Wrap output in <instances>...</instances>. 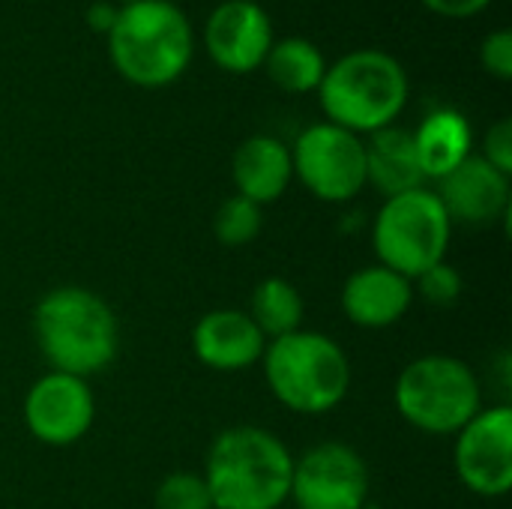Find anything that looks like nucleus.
Masks as SVG:
<instances>
[{
  "mask_svg": "<svg viewBox=\"0 0 512 509\" xmlns=\"http://www.w3.org/2000/svg\"><path fill=\"white\" fill-rule=\"evenodd\" d=\"M435 195L441 198L453 228H489L510 216V177L492 168L480 153L468 156L459 168L441 177Z\"/></svg>",
  "mask_w": 512,
  "mask_h": 509,
  "instance_id": "obj_13",
  "label": "nucleus"
},
{
  "mask_svg": "<svg viewBox=\"0 0 512 509\" xmlns=\"http://www.w3.org/2000/svg\"><path fill=\"white\" fill-rule=\"evenodd\" d=\"M261 372L270 396L300 417L333 414L351 393V357L327 333L297 330L267 342Z\"/></svg>",
  "mask_w": 512,
  "mask_h": 509,
  "instance_id": "obj_3",
  "label": "nucleus"
},
{
  "mask_svg": "<svg viewBox=\"0 0 512 509\" xmlns=\"http://www.w3.org/2000/svg\"><path fill=\"white\" fill-rule=\"evenodd\" d=\"M234 195L267 207L276 204L294 183L291 147L276 135H249L231 156Z\"/></svg>",
  "mask_w": 512,
  "mask_h": 509,
  "instance_id": "obj_16",
  "label": "nucleus"
},
{
  "mask_svg": "<svg viewBox=\"0 0 512 509\" xmlns=\"http://www.w3.org/2000/svg\"><path fill=\"white\" fill-rule=\"evenodd\" d=\"M246 315L255 321V327L264 333L267 342L282 339L288 333L303 330L306 321V300L300 294V288L285 279V276H264L252 294H249V306Z\"/></svg>",
  "mask_w": 512,
  "mask_h": 509,
  "instance_id": "obj_19",
  "label": "nucleus"
},
{
  "mask_svg": "<svg viewBox=\"0 0 512 509\" xmlns=\"http://www.w3.org/2000/svg\"><path fill=\"white\" fill-rule=\"evenodd\" d=\"M114 21H117V6H111V3H105V0H99V3H93L90 9H87V24H90V30H96V33H111V27H114Z\"/></svg>",
  "mask_w": 512,
  "mask_h": 509,
  "instance_id": "obj_27",
  "label": "nucleus"
},
{
  "mask_svg": "<svg viewBox=\"0 0 512 509\" xmlns=\"http://www.w3.org/2000/svg\"><path fill=\"white\" fill-rule=\"evenodd\" d=\"M492 168H498L501 174L512 177V120H498L495 126H489L486 138H483V153H480Z\"/></svg>",
  "mask_w": 512,
  "mask_h": 509,
  "instance_id": "obj_25",
  "label": "nucleus"
},
{
  "mask_svg": "<svg viewBox=\"0 0 512 509\" xmlns=\"http://www.w3.org/2000/svg\"><path fill=\"white\" fill-rule=\"evenodd\" d=\"M126 3H135V0H123V6H126Z\"/></svg>",
  "mask_w": 512,
  "mask_h": 509,
  "instance_id": "obj_28",
  "label": "nucleus"
},
{
  "mask_svg": "<svg viewBox=\"0 0 512 509\" xmlns=\"http://www.w3.org/2000/svg\"><path fill=\"white\" fill-rule=\"evenodd\" d=\"M204 45L219 69L234 75L255 72L273 48V21L255 0H225L207 18Z\"/></svg>",
  "mask_w": 512,
  "mask_h": 509,
  "instance_id": "obj_12",
  "label": "nucleus"
},
{
  "mask_svg": "<svg viewBox=\"0 0 512 509\" xmlns=\"http://www.w3.org/2000/svg\"><path fill=\"white\" fill-rule=\"evenodd\" d=\"M453 471L465 492L498 501L512 489V408L483 411L453 435Z\"/></svg>",
  "mask_w": 512,
  "mask_h": 509,
  "instance_id": "obj_10",
  "label": "nucleus"
},
{
  "mask_svg": "<svg viewBox=\"0 0 512 509\" xmlns=\"http://www.w3.org/2000/svg\"><path fill=\"white\" fill-rule=\"evenodd\" d=\"M414 294L420 300H426L429 306H438V309H447L453 303L462 300L465 294V279L462 273L450 264V261H441L435 267H429L426 273H420L414 279Z\"/></svg>",
  "mask_w": 512,
  "mask_h": 509,
  "instance_id": "obj_23",
  "label": "nucleus"
},
{
  "mask_svg": "<svg viewBox=\"0 0 512 509\" xmlns=\"http://www.w3.org/2000/svg\"><path fill=\"white\" fill-rule=\"evenodd\" d=\"M432 12L444 18H474L480 15L492 0H423Z\"/></svg>",
  "mask_w": 512,
  "mask_h": 509,
  "instance_id": "obj_26",
  "label": "nucleus"
},
{
  "mask_svg": "<svg viewBox=\"0 0 512 509\" xmlns=\"http://www.w3.org/2000/svg\"><path fill=\"white\" fill-rule=\"evenodd\" d=\"M114 69L135 87L174 84L192 63L195 36L186 12L171 0H135L117 9L108 33Z\"/></svg>",
  "mask_w": 512,
  "mask_h": 509,
  "instance_id": "obj_4",
  "label": "nucleus"
},
{
  "mask_svg": "<svg viewBox=\"0 0 512 509\" xmlns=\"http://www.w3.org/2000/svg\"><path fill=\"white\" fill-rule=\"evenodd\" d=\"M480 63L498 81L512 78V30H495L480 45Z\"/></svg>",
  "mask_w": 512,
  "mask_h": 509,
  "instance_id": "obj_24",
  "label": "nucleus"
},
{
  "mask_svg": "<svg viewBox=\"0 0 512 509\" xmlns=\"http://www.w3.org/2000/svg\"><path fill=\"white\" fill-rule=\"evenodd\" d=\"M261 228H264V207L240 195H228L213 213V237L225 249L252 246L261 237Z\"/></svg>",
  "mask_w": 512,
  "mask_h": 509,
  "instance_id": "obj_21",
  "label": "nucleus"
},
{
  "mask_svg": "<svg viewBox=\"0 0 512 509\" xmlns=\"http://www.w3.org/2000/svg\"><path fill=\"white\" fill-rule=\"evenodd\" d=\"M414 300V282L378 261L357 267L339 291L342 315L360 330H390L402 324Z\"/></svg>",
  "mask_w": 512,
  "mask_h": 509,
  "instance_id": "obj_15",
  "label": "nucleus"
},
{
  "mask_svg": "<svg viewBox=\"0 0 512 509\" xmlns=\"http://www.w3.org/2000/svg\"><path fill=\"white\" fill-rule=\"evenodd\" d=\"M405 66L378 48H360L327 63L318 87V99L327 123H336L360 138L396 126L408 105Z\"/></svg>",
  "mask_w": 512,
  "mask_h": 509,
  "instance_id": "obj_5",
  "label": "nucleus"
},
{
  "mask_svg": "<svg viewBox=\"0 0 512 509\" xmlns=\"http://www.w3.org/2000/svg\"><path fill=\"white\" fill-rule=\"evenodd\" d=\"M372 474L357 447L321 441L294 456L288 504L294 509H366Z\"/></svg>",
  "mask_w": 512,
  "mask_h": 509,
  "instance_id": "obj_9",
  "label": "nucleus"
},
{
  "mask_svg": "<svg viewBox=\"0 0 512 509\" xmlns=\"http://www.w3.org/2000/svg\"><path fill=\"white\" fill-rule=\"evenodd\" d=\"M213 509H279L288 504L294 453L264 426L222 429L204 459Z\"/></svg>",
  "mask_w": 512,
  "mask_h": 509,
  "instance_id": "obj_2",
  "label": "nucleus"
},
{
  "mask_svg": "<svg viewBox=\"0 0 512 509\" xmlns=\"http://www.w3.org/2000/svg\"><path fill=\"white\" fill-rule=\"evenodd\" d=\"M192 357L219 375H237L246 369L261 366V357L267 351L264 333L255 327V321L246 315V309H210L204 312L189 333Z\"/></svg>",
  "mask_w": 512,
  "mask_h": 509,
  "instance_id": "obj_14",
  "label": "nucleus"
},
{
  "mask_svg": "<svg viewBox=\"0 0 512 509\" xmlns=\"http://www.w3.org/2000/svg\"><path fill=\"white\" fill-rule=\"evenodd\" d=\"M264 69L270 81L285 93H312L321 87V78L327 72L324 51L306 39V36H288L273 42Z\"/></svg>",
  "mask_w": 512,
  "mask_h": 509,
  "instance_id": "obj_20",
  "label": "nucleus"
},
{
  "mask_svg": "<svg viewBox=\"0 0 512 509\" xmlns=\"http://www.w3.org/2000/svg\"><path fill=\"white\" fill-rule=\"evenodd\" d=\"M411 135H414V150H417L426 180L438 183L453 168H459L468 156H474L471 120L456 108L429 111Z\"/></svg>",
  "mask_w": 512,
  "mask_h": 509,
  "instance_id": "obj_18",
  "label": "nucleus"
},
{
  "mask_svg": "<svg viewBox=\"0 0 512 509\" xmlns=\"http://www.w3.org/2000/svg\"><path fill=\"white\" fill-rule=\"evenodd\" d=\"M294 180L321 204H351L366 189V141L336 123H312L291 144Z\"/></svg>",
  "mask_w": 512,
  "mask_h": 509,
  "instance_id": "obj_8",
  "label": "nucleus"
},
{
  "mask_svg": "<svg viewBox=\"0 0 512 509\" xmlns=\"http://www.w3.org/2000/svg\"><path fill=\"white\" fill-rule=\"evenodd\" d=\"M156 509H213L210 489L201 471H171L153 492Z\"/></svg>",
  "mask_w": 512,
  "mask_h": 509,
  "instance_id": "obj_22",
  "label": "nucleus"
},
{
  "mask_svg": "<svg viewBox=\"0 0 512 509\" xmlns=\"http://www.w3.org/2000/svg\"><path fill=\"white\" fill-rule=\"evenodd\" d=\"M21 420L36 444L54 450L72 447L84 441L96 423V393L87 378L48 369L27 387Z\"/></svg>",
  "mask_w": 512,
  "mask_h": 509,
  "instance_id": "obj_11",
  "label": "nucleus"
},
{
  "mask_svg": "<svg viewBox=\"0 0 512 509\" xmlns=\"http://www.w3.org/2000/svg\"><path fill=\"white\" fill-rule=\"evenodd\" d=\"M33 342L51 372L93 378L120 354V318L105 297L84 285H57L33 306Z\"/></svg>",
  "mask_w": 512,
  "mask_h": 509,
  "instance_id": "obj_1",
  "label": "nucleus"
},
{
  "mask_svg": "<svg viewBox=\"0 0 512 509\" xmlns=\"http://www.w3.org/2000/svg\"><path fill=\"white\" fill-rule=\"evenodd\" d=\"M369 237L375 261L414 282L429 267L447 261L453 243V222L435 189L420 186L384 198L372 219Z\"/></svg>",
  "mask_w": 512,
  "mask_h": 509,
  "instance_id": "obj_7",
  "label": "nucleus"
},
{
  "mask_svg": "<svg viewBox=\"0 0 512 509\" xmlns=\"http://www.w3.org/2000/svg\"><path fill=\"white\" fill-rule=\"evenodd\" d=\"M366 141V186L381 198H393L426 186L414 135L402 126H387L363 138Z\"/></svg>",
  "mask_w": 512,
  "mask_h": 509,
  "instance_id": "obj_17",
  "label": "nucleus"
},
{
  "mask_svg": "<svg viewBox=\"0 0 512 509\" xmlns=\"http://www.w3.org/2000/svg\"><path fill=\"white\" fill-rule=\"evenodd\" d=\"M393 405L411 429L453 438L483 411V381L462 357L420 354L402 366Z\"/></svg>",
  "mask_w": 512,
  "mask_h": 509,
  "instance_id": "obj_6",
  "label": "nucleus"
}]
</instances>
